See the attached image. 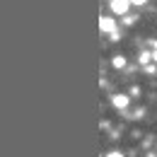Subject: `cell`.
<instances>
[{
	"instance_id": "obj_1",
	"label": "cell",
	"mask_w": 157,
	"mask_h": 157,
	"mask_svg": "<svg viewBox=\"0 0 157 157\" xmlns=\"http://www.w3.org/2000/svg\"><path fill=\"white\" fill-rule=\"evenodd\" d=\"M109 7H111L114 15H126V12L131 10V0H111Z\"/></svg>"
},
{
	"instance_id": "obj_2",
	"label": "cell",
	"mask_w": 157,
	"mask_h": 157,
	"mask_svg": "<svg viewBox=\"0 0 157 157\" xmlns=\"http://www.w3.org/2000/svg\"><path fill=\"white\" fill-rule=\"evenodd\" d=\"M99 29L104 34H116V22L111 20V17H101L99 20Z\"/></svg>"
},
{
	"instance_id": "obj_3",
	"label": "cell",
	"mask_w": 157,
	"mask_h": 157,
	"mask_svg": "<svg viewBox=\"0 0 157 157\" xmlns=\"http://www.w3.org/2000/svg\"><path fill=\"white\" fill-rule=\"evenodd\" d=\"M111 104H114L116 109H126V106H128V94H114V97H111Z\"/></svg>"
},
{
	"instance_id": "obj_4",
	"label": "cell",
	"mask_w": 157,
	"mask_h": 157,
	"mask_svg": "<svg viewBox=\"0 0 157 157\" xmlns=\"http://www.w3.org/2000/svg\"><path fill=\"white\" fill-rule=\"evenodd\" d=\"M123 63H126V60L121 58V56H116V58H114V68H123Z\"/></svg>"
},
{
	"instance_id": "obj_5",
	"label": "cell",
	"mask_w": 157,
	"mask_h": 157,
	"mask_svg": "<svg viewBox=\"0 0 157 157\" xmlns=\"http://www.w3.org/2000/svg\"><path fill=\"white\" fill-rule=\"evenodd\" d=\"M152 58V56H150V53H143V56H140V63H147V60Z\"/></svg>"
},
{
	"instance_id": "obj_6",
	"label": "cell",
	"mask_w": 157,
	"mask_h": 157,
	"mask_svg": "<svg viewBox=\"0 0 157 157\" xmlns=\"http://www.w3.org/2000/svg\"><path fill=\"white\" fill-rule=\"evenodd\" d=\"M145 2H147V0H131V5H138V7H140V5H145Z\"/></svg>"
},
{
	"instance_id": "obj_7",
	"label": "cell",
	"mask_w": 157,
	"mask_h": 157,
	"mask_svg": "<svg viewBox=\"0 0 157 157\" xmlns=\"http://www.w3.org/2000/svg\"><path fill=\"white\" fill-rule=\"evenodd\" d=\"M104 157H123V155H121V152H106Z\"/></svg>"
},
{
	"instance_id": "obj_8",
	"label": "cell",
	"mask_w": 157,
	"mask_h": 157,
	"mask_svg": "<svg viewBox=\"0 0 157 157\" xmlns=\"http://www.w3.org/2000/svg\"><path fill=\"white\" fill-rule=\"evenodd\" d=\"M152 60H157V51H155V53H152Z\"/></svg>"
}]
</instances>
